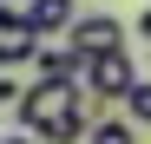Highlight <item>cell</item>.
Listing matches in <instances>:
<instances>
[{
  "mask_svg": "<svg viewBox=\"0 0 151 144\" xmlns=\"http://www.w3.org/2000/svg\"><path fill=\"white\" fill-rule=\"evenodd\" d=\"M99 111H105V98H99L79 72H72V79H33L20 92V105H13L20 131H33L40 144H79Z\"/></svg>",
  "mask_w": 151,
  "mask_h": 144,
  "instance_id": "obj_1",
  "label": "cell"
},
{
  "mask_svg": "<svg viewBox=\"0 0 151 144\" xmlns=\"http://www.w3.org/2000/svg\"><path fill=\"white\" fill-rule=\"evenodd\" d=\"M79 79H86L105 105H125V92L138 85V59L125 53V46H112V53H92V59L79 66Z\"/></svg>",
  "mask_w": 151,
  "mask_h": 144,
  "instance_id": "obj_2",
  "label": "cell"
},
{
  "mask_svg": "<svg viewBox=\"0 0 151 144\" xmlns=\"http://www.w3.org/2000/svg\"><path fill=\"white\" fill-rule=\"evenodd\" d=\"M66 39H72V53H79V66H86L92 53H112V46H125V20H112V13H79Z\"/></svg>",
  "mask_w": 151,
  "mask_h": 144,
  "instance_id": "obj_3",
  "label": "cell"
},
{
  "mask_svg": "<svg viewBox=\"0 0 151 144\" xmlns=\"http://www.w3.org/2000/svg\"><path fill=\"white\" fill-rule=\"evenodd\" d=\"M33 53H40V33L27 7H0V66H33Z\"/></svg>",
  "mask_w": 151,
  "mask_h": 144,
  "instance_id": "obj_4",
  "label": "cell"
},
{
  "mask_svg": "<svg viewBox=\"0 0 151 144\" xmlns=\"http://www.w3.org/2000/svg\"><path fill=\"white\" fill-rule=\"evenodd\" d=\"M27 20L40 39H66L72 20H79V0H27Z\"/></svg>",
  "mask_w": 151,
  "mask_h": 144,
  "instance_id": "obj_5",
  "label": "cell"
},
{
  "mask_svg": "<svg viewBox=\"0 0 151 144\" xmlns=\"http://www.w3.org/2000/svg\"><path fill=\"white\" fill-rule=\"evenodd\" d=\"M79 72V53H72V39L53 46V39H40V53H33V79H72Z\"/></svg>",
  "mask_w": 151,
  "mask_h": 144,
  "instance_id": "obj_6",
  "label": "cell"
},
{
  "mask_svg": "<svg viewBox=\"0 0 151 144\" xmlns=\"http://www.w3.org/2000/svg\"><path fill=\"white\" fill-rule=\"evenodd\" d=\"M86 144H138V125H132V118H105V111H99L92 125H86Z\"/></svg>",
  "mask_w": 151,
  "mask_h": 144,
  "instance_id": "obj_7",
  "label": "cell"
},
{
  "mask_svg": "<svg viewBox=\"0 0 151 144\" xmlns=\"http://www.w3.org/2000/svg\"><path fill=\"white\" fill-rule=\"evenodd\" d=\"M125 118H132V125H145V131H151V79H138L132 92H125Z\"/></svg>",
  "mask_w": 151,
  "mask_h": 144,
  "instance_id": "obj_8",
  "label": "cell"
},
{
  "mask_svg": "<svg viewBox=\"0 0 151 144\" xmlns=\"http://www.w3.org/2000/svg\"><path fill=\"white\" fill-rule=\"evenodd\" d=\"M20 92H27V85L13 79V66H0V105H20Z\"/></svg>",
  "mask_w": 151,
  "mask_h": 144,
  "instance_id": "obj_9",
  "label": "cell"
},
{
  "mask_svg": "<svg viewBox=\"0 0 151 144\" xmlns=\"http://www.w3.org/2000/svg\"><path fill=\"white\" fill-rule=\"evenodd\" d=\"M132 33H138V39H145V46H151V7H145V13H138V26H132Z\"/></svg>",
  "mask_w": 151,
  "mask_h": 144,
  "instance_id": "obj_10",
  "label": "cell"
},
{
  "mask_svg": "<svg viewBox=\"0 0 151 144\" xmlns=\"http://www.w3.org/2000/svg\"><path fill=\"white\" fill-rule=\"evenodd\" d=\"M0 144H40V138L33 131H13V138H0Z\"/></svg>",
  "mask_w": 151,
  "mask_h": 144,
  "instance_id": "obj_11",
  "label": "cell"
}]
</instances>
